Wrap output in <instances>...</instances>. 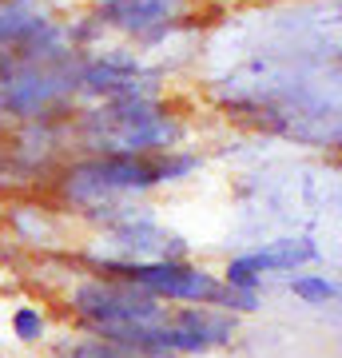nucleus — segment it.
I'll use <instances>...</instances> for the list:
<instances>
[{
  "mask_svg": "<svg viewBox=\"0 0 342 358\" xmlns=\"http://www.w3.org/2000/svg\"><path fill=\"white\" fill-rule=\"evenodd\" d=\"M76 310L84 319L96 322V331L108 327H124V322H140L155 327L164 307L155 303V294L131 287V282H88L76 291Z\"/></svg>",
  "mask_w": 342,
  "mask_h": 358,
  "instance_id": "obj_1",
  "label": "nucleus"
},
{
  "mask_svg": "<svg viewBox=\"0 0 342 358\" xmlns=\"http://www.w3.org/2000/svg\"><path fill=\"white\" fill-rule=\"evenodd\" d=\"M108 275H120L124 282L140 287L148 294H164V299H187V303H211L215 307L223 282L199 267H183L176 259L164 263H124V267H108Z\"/></svg>",
  "mask_w": 342,
  "mask_h": 358,
  "instance_id": "obj_2",
  "label": "nucleus"
},
{
  "mask_svg": "<svg viewBox=\"0 0 342 358\" xmlns=\"http://www.w3.org/2000/svg\"><path fill=\"white\" fill-rule=\"evenodd\" d=\"M176 8L179 0H104L100 20L124 32H148L152 24H167Z\"/></svg>",
  "mask_w": 342,
  "mask_h": 358,
  "instance_id": "obj_3",
  "label": "nucleus"
},
{
  "mask_svg": "<svg viewBox=\"0 0 342 358\" xmlns=\"http://www.w3.org/2000/svg\"><path fill=\"white\" fill-rule=\"evenodd\" d=\"M318 251L311 239H279V243L263 247V251H255L247 255L255 263V271H294L299 263H311Z\"/></svg>",
  "mask_w": 342,
  "mask_h": 358,
  "instance_id": "obj_4",
  "label": "nucleus"
},
{
  "mask_svg": "<svg viewBox=\"0 0 342 358\" xmlns=\"http://www.w3.org/2000/svg\"><path fill=\"white\" fill-rule=\"evenodd\" d=\"M291 291L303 303H334L339 299V287L327 275H299V279H291Z\"/></svg>",
  "mask_w": 342,
  "mask_h": 358,
  "instance_id": "obj_5",
  "label": "nucleus"
},
{
  "mask_svg": "<svg viewBox=\"0 0 342 358\" xmlns=\"http://www.w3.org/2000/svg\"><path fill=\"white\" fill-rule=\"evenodd\" d=\"M223 282H227V287H235V291H259L263 271H255L251 259L239 255V259H231V263H227V275H223Z\"/></svg>",
  "mask_w": 342,
  "mask_h": 358,
  "instance_id": "obj_6",
  "label": "nucleus"
},
{
  "mask_svg": "<svg viewBox=\"0 0 342 358\" xmlns=\"http://www.w3.org/2000/svg\"><path fill=\"white\" fill-rule=\"evenodd\" d=\"M13 331L20 343H40L44 338V315H40L36 307H20L13 315Z\"/></svg>",
  "mask_w": 342,
  "mask_h": 358,
  "instance_id": "obj_7",
  "label": "nucleus"
},
{
  "mask_svg": "<svg viewBox=\"0 0 342 358\" xmlns=\"http://www.w3.org/2000/svg\"><path fill=\"white\" fill-rule=\"evenodd\" d=\"M195 167H199L195 155H176V159H164V164L155 167V176H159V183H167V179H179V176H187V171H195Z\"/></svg>",
  "mask_w": 342,
  "mask_h": 358,
  "instance_id": "obj_8",
  "label": "nucleus"
}]
</instances>
